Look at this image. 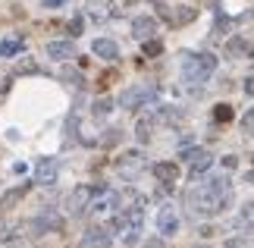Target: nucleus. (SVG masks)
I'll return each mask as SVG.
<instances>
[{
	"label": "nucleus",
	"instance_id": "nucleus-1",
	"mask_svg": "<svg viewBox=\"0 0 254 248\" xmlns=\"http://www.w3.org/2000/svg\"><path fill=\"white\" fill-rule=\"evenodd\" d=\"M232 201V185L226 176H210L207 182H201L198 188L189 192V204L194 214L201 217H217L226 211V204Z\"/></svg>",
	"mask_w": 254,
	"mask_h": 248
},
{
	"label": "nucleus",
	"instance_id": "nucleus-2",
	"mask_svg": "<svg viewBox=\"0 0 254 248\" xmlns=\"http://www.w3.org/2000/svg\"><path fill=\"white\" fill-rule=\"evenodd\" d=\"M217 69V57L213 54H182V79L189 85L207 82Z\"/></svg>",
	"mask_w": 254,
	"mask_h": 248
},
{
	"label": "nucleus",
	"instance_id": "nucleus-3",
	"mask_svg": "<svg viewBox=\"0 0 254 248\" xmlns=\"http://www.w3.org/2000/svg\"><path fill=\"white\" fill-rule=\"evenodd\" d=\"M151 101H157V88L154 85H132L120 94V107H126V110H138V107Z\"/></svg>",
	"mask_w": 254,
	"mask_h": 248
},
{
	"label": "nucleus",
	"instance_id": "nucleus-4",
	"mask_svg": "<svg viewBox=\"0 0 254 248\" xmlns=\"http://www.w3.org/2000/svg\"><path fill=\"white\" fill-rule=\"evenodd\" d=\"M97 192H101V188H94V185H79V188H72L69 198H66V211H69L72 217H82Z\"/></svg>",
	"mask_w": 254,
	"mask_h": 248
},
{
	"label": "nucleus",
	"instance_id": "nucleus-5",
	"mask_svg": "<svg viewBox=\"0 0 254 248\" xmlns=\"http://www.w3.org/2000/svg\"><path fill=\"white\" fill-rule=\"evenodd\" d=\"M185 164H189V176L191 179H198V176H204L210 170V164H213V157L207 151H201V148H191V151H185Z\"/></svg>",
	"mask_w": 254,
	"mask_h": 248
},
{
	"label": "nucleus",
	"instance_id": "nucleus-6",
	"mask_svg": "<svg viewBox=\"0 0 254 248\" xmlns=\"http://www.w3.org/2000/svg\"><path fill=\"white\" fill-rule=\"evenodd\" d=\"M32 230L35 233H60L63 230V217L54 207H44L38 217H32Z\"/></svg>",
	"mask_w": 254,
	"mask_h": 248
},
{
	"label": "nucleus",
	"instance_id": "nucleus-7",
	"mask_svg": "<svg viewBox=\"0 0 254 248\" xmlns=\"http://www.w3.org/2000/svg\"><path fill=\"white\" fill-rule=\"evenodd\" d=\"M57 176H60V164H57V157H41V161L35 164V182L38 185H54Z\"/></svg>",
	"mask_w": 254,
	"mask_h": 248
},
{
	"label": "nucleus",
	"instance_id": "nucleus-8",
	"mask_svg": "<svg viewBox=\"0 0 254 248\" xmlns=\"http://www.w3.org/2000/svg\"><path fill=\"white\" fill-rule=\"evenodd\" d=\"M110 245H113V233L107 226H91L79 242V248H110Z\"/></svg>",
	"mask_w": 254,
	"mask_h": 248
},
{
	"label": "nucleus",
	"instance_id": "nucleus-9",
	"mask_svg": "<svg viewBox=\"0 0 254 248\" xmlns=\"http://www.w3.org/2000/svg\"><path fill=\"white\" fill-rule=\"evenodd\" d=\"M141 166H144V157L138 151H129V154H123L120 161H116V170H120L123 179H135V176L141 173Z\"/></svg>",
	"mask_w": 254,
	"mask_h": 248
},
{
	"label": "nucleus",
	"instance_id": "nucleus-10",
	"mask_svg": "<svg viewBox=\"0 0 254 248\" xmlns=\"http://www.w3.org/2000/svg\"><path fill=\"white\" fill-rule=\"evenodd\" d=\"M176 230H179V214H176V207L163 204L157 211V233L160 236H173Z\"/></svg>",
	"mask_w": 254,
	"mask_h": 248
},
{
	"label": "nucleus",
	"instance_id": "nucleus-11",
	"mask_svg": "<svg viewBox=\"0 0 254 248\" xmlns=\"http://www.w3.org/2000/svg\"><path fill=\"white\" fill-rule=\"evenodd\" d=\"M85 6L94 22H107L113 16V0H85Z\"/></svg>",
	"mask_w": 254,
	"mask_h": 248
},
{
	"label": "nucleus",
	"instance_id": "nucleus-12",
	"mask_svg": "<svg viewBox=\"0 0 254 248\" xmlns=\"http://www.w3.org/2000/svg\"><path fill=\"white\" fill-rule=\"evenodd\" d=\"M154 32H157V19H154V16H135L132 19V35L138 38V41L151 38Z\"/></svg>",
	"mask_w": 254,
	"mask_h": 248
},
{
	"label": "nucleus",
	"instance_id": "nucleus-13",
	"mask_svg": "<svg viewBox=\"0 0 254 248\" xmlns=\"http://www.w3.org/2000/svg\"><path fill=\"white\" fill-rule=\"evenodd\" d=\"M44 51H47L51 60H72V57H75V44L72 41H51Z\"/></svg>",
	"mask_w": 254,
	"mask_h": 248
},
{
	"label": "nucleus",
	"instance_id": "nucleus-14",
	"mask_svg": "<svg viewBox=\"0 0 254 248\" xmlns=\"http://www.w3.org/2000/svg\"><path fill=\"white\" fill-rule=\"evenodd\" d=\"M94 57H104V60H116L120 57V47H116V41H110V38H97V41L91 44Z\"/></svg>",
	"mask_w": 254,
	"mask_h": 248
},
{
	"label": "nucleus",
	"instance_id": "nucleus-15",
	"mask_svg": "<svg viewBox=\"0 0 254 248\" xmlns=\"http://www.w3.org/2000/svg\"><path fill=\"white\" fill-rule=\"evenodd\" d=\"M154 176H157V182L173 185L176 179H179V166L176 164H154Z\"/></svg>",
	"mask_w": 254,
	"mask_h": 248
},
{
	"label": "nucleus",
	"instance_id": "nucleus-16",
	"mask_svg": "<svg viewBox=\"0 0 254 248\" xmlns=\"http://www.w3.org/2000/svg\"><path fill=\"white\" fill-rule=\"evenodd\" d=\"M28 188H32V182H25V185H19V188H9V192L0 198V207H3V211H9V207H16L19 201H22V198L28 195Z\"/></svg>",
	"mask_w": 254,
	"mask_h": 248
},
{
	"label": "nucleus",
	"instance_id": "nucleus-17",
	"mask_svg": "<svg viewBox=\"0 0 254 248\" xmlns=\"http://www.w3.org/2000/svg\"><path fill=\"white\" fill-rule=\"evenodd\" d=\"M245 54H251V44L245 41V38H229L226 41V57L229 60H242Z\"/></svg>",
	"mask_w": 254,
	"mask_h": 248
},
{
	"label": "nucleus",
	"instance_id": "nucleus-18",
	"mask_svg": "<svg viewBox=\"0 0 254 248\" xmlns=\"http://www.w3.org/2000/svg\"><path fill=\"white\" fill-rule=\"evenodd\" d=\"M22 47H25L22 38H19V35H9V38L0 41V57H19V54H22Z\"/></svg>",
	"mask_w": 254,
	"mask_h": 248
},
{
	"label": "nucleus",
	"instance_id": "nucleus-19",
	"mask_svg": "<svg viewBox=\"0 0 254 248\" xmlns=\"http://www.w3.org/2000/svg\"><path fill=\"white\" fill-rule=\"evenodd\" d=\"M151 129H154V116H141L138 126H135V135H138V142H151Z\"/></svg>",
	"mask_w": 254,
	"mask_h": 248
},
{
	"label": "nucleus",
	"instance_id": "nucleus-20",
	"mask_svg": "<svg viewBox=\"0 0 254 248\" xmlns=\"http://www.w3.org/2000/svg\"><path fill=\"white\" fill-rule=\"evenodd\" d=\"M163 16H167V19H173V22H176V25H182V22H191V19H194V16H198V13H194V9H191V6H185V9H176V13H173V16H170V13H163Z\"/></svg>",
	"mask_w": 254,
	"mask_h": 248
},
{
	"label": "nucleus",
	"instance_id": "nucleus-21",
	"mask_svg": "<svg viewBox=\"0 0 254 248\" xmlns=\"http://www.w3.org/2000/svg\"><path fill=\"white\" fill-rule=\"evenodd\" d=\"M110 110H113V101H110V97H97V101H94V110H91V113L97 116V120H104V116L110 113Z\"/></svg>",
	"mask_w": 254,
	"mask_h": 248
},
{
	"label": "nucleus",
	"instance_id": "nucleus-22",
	"mask_svg": "<svg viewBox=\"0 0 254 248\" xmlns=\"http://www.w3.org/2000/svg\"><path fill=\"white\" fill-rule=\"evenodd\" d=\"M239 223H242V226H248V230H254V201H248V204H242Z\"/></svg>",
	"mask_w": 254,
	"mask_h": 248
},
{
	"label": "nucleus",
	"instance_id": "nucleus-23",
	"mask_svg": "<svg viewBox=\"0 0 254 248\" xmlns=\"http://www.w3.org/2000/svg\"><path fill=\"white\" fill-rule=\"evenodd\" d=\"M163 54V41H157V38H144V57H157Z\"/></svg>",
	"mask_w": 254,
	"mask_h": 248
},
{
	"label": "nucleus",
	"instance_id": "nucleus-24",
	"mask_svg": "<svg viewBox=\"0 0 254 248\" xmlns=\"http://www.w3.org/2000/svg\"><path fill=\"white\" fill-rule=\"evenodd\" d=\"M213 120H217V123H229L232 120V107L229 104H217V107H213Z\"/></svg>",
	"mask_w": 254,
	"mask_h": 248
},
{
	"label": "nucleus",
	"instance_id": "nucleus-25",
	"mask_svg": "<svg viewBox=\"0 0 254 248\" xmlns=\"http://www.w3.org/2000/svg\"><path fill=\"white\" fill-rule=\"evenodd\" d=\"M60 79H66V82H69V85H79V73H75V69H60Z\"/></svg>",
	"mask_w": 254,
	"mask_h": 248
},
{
	"label": "nucleus",
	"instance_id": "nucleus-26",
	"mask_svg": "<svg viewBox=\"0 0 254 248\" xmlns=\"http://www.w3.org/2000/svg\"><path fill=\"white\" fill-rule=\"evenodd\" d=\"M242 129H245V132H254V107L245 113V120H242Z\"/></svg>",
	"mask_w": 254,
	"mask_h": 248
},
{
	"label": "nucleus",
	"instance_id": "nucleus-27",
	"mask_svg": "<svg viewBox=\"0 0 254 248\" xmlns=\"http://www.w3.org/2000/svg\"><path fill=\"white\" fill-rule=\"evenodd\" d=\"M16 73H38V66H35L32 60H22V63L16 66Z\"/></svg>",
	"mask_w": 254,
	"mask_h": 248
},
{
	"label": "nucleus",
	"instance_id": "nucleus-28",
	"mask_svg": "<svg viewBox=\"0 0 254 248\" xmlns=\"http://www.w3.org/2000/svg\"><path fill=\"white\" fill-rule=\"evenodd\" d=\"M69 35L75 38V35H82V16H75L72 22H69Z\"/></svg>",
	"mask_w": 254,
	"mask_h": 248
},
{
	"label": "nucleus",
	"instance_id": "nucleus-29",
	"mask_svg": "<svg viewBox=\"0 0 254 248\" xmlns=\"http://www.w3.org/2000/svg\"><path fill=\"white\" fill-rule=\"evenodd\" d=\"M223 166H226V170H236V166H239V161H236V154L223 157Z\"/></svg>",
	"mask_w": 254,
	"mask_h": 248
},
{
	"label": "nucleus",
	"instance_id": "nucleus-30",
	"mask_svg": "<svg viewBox=\"0 0 254 248\" xmlns=\"http://www.w3.org/2000/svg\"><path fill=\"white\" fill-rule=\"evenodd\" d=\"M120 138V129H110V135H104V145H113Z\"/></svg>",
	"mask_w": 254,
	"mask_h": 248
},
{
	"label": "nucleus",
	"instance_id": "nucleus-31",
	"mask_svg": "<svg viewBox=\"0 0 254 248\" xmlns=\"http://www.w3.org/2000/svg\"><path fill=\"white\" fill-rule=\"evenodd\" d=\"M245 94H248V97H254V76H248V79H245Z\"/></svg>",
	"mask_w": 254,
	"mask_h": 248
},
{
	"label": "nucleus",
	"instance_id": "nucleus-32",
	"mask_svg": "<svg viewBox=\"0 0 254 248\" xmlns=\"http://www.w3.org/2000/svg\"><path fill=\"white\" fill-rule=\"evenodd\" d=\"M41 3H44V6H51V9H57V6H63L66 0H41Z\"/></svg>",
	"mask_w": 254,
	"mask_h": 248
},
{
	"label": "nucleus",
	"instance_id": "nucleus-33",
	"mask_svg": "<svg viewBox=\"0 0 254 248\" xmlns=\"http://www.w3.org/2000/svg\"><path fill=\"white\" fill-rule=\"evenodd\" d=\"M251 16H254V9H251Z\"/></svg>",
	"mask_w": 254,
	"mask_h": 248
}]
</instances>
